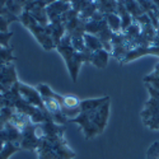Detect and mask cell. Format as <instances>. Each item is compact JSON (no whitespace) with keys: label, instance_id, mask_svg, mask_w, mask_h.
I'll list each match as a JSON object with an SVG mask.
<instances>
[{"label":"cell","instance_id":"1","mask_svg":"<svg viewBox=\"0 0 159 159\" xmlns=\"http://www.w3.org/2000/svg\"><path fill=\"white\" fill-rule=\"evenodd\" d=\"M110 106L111 102H107L101 108L92 111V112H83L79 113L75 118L69 120V122H74L80 126L83 134L85 135L87 140H90L96 138L97 135H101L106 129L110 116Z\"/></svg>","mask_w":159,"mask_h":159},{"label":"cell","instance_id":"2","mask_svg":"<svg viewBox=\"0 0 159 159\" xmlns=\"http://www.w3.org/2000/svg\"><path fill=\"white\" fill-rule=\"evenodd\" d=\"M38 159H74L75 153L68 147L64 135L51 136L41 141L36 150Z\"/></svg>","mask_w":159,"mask_h":159},{"label":"cell","instance_id":"3","mask_svg":"<svg viewBox=\"0 0 159 159\" xmlns=\"http://www.w3.org/2000/svg\"><path fill=\"white\" fill-rule=\"evenodd\" d=\"M56 50L62 55V57H64V60L66 62V66H68V70L70 73V76L73 79V82H76L79 69H80V66H82L83 62H89L92 52H85V54L76 52L71 46L70 37L68 34L64 36V38L60 41V43L56 46Z\"/></svg>","mask_w":159,"mask_h":159},{"label":"cell","instance_id":"4","mask_svg":"<svg viewBox=\"0 0 159 159\" xmlns=\"http://www.w3.org/2000/svg\"><path fill=\"white\" fill-rule=\"evenodd\" d=\"M19 20L22 22V24L24 25L25 28H27L32 34L33 37L37 39V41L41 43V46L46 50V51H50V50H54L56 48L54 41H52V38L50 36V32L47 30V27H42L39 23H37L32 16L27 10H24L20 17H19Z\"/></svg>","mask_w":159,"mask_h":159},{"label":"cell","instance_id":"5","mask_svg":"<svg viewBox=\"0 0 159 159\" xmlns=\"http://www.w3.org/2000/svg\"><path fill=\"white\" fill-rule=\"evenodd\" d=\"M141 118L145 126L152 130H159V98L150 97L141 112Z\"/></svg>","mask_w":159,"mask_h":159},{"label":"cell","instance_id":"6","mask_svg":"<svg viewBox=\"0 0 159 159\" xmlns=\"http://www.w3.org/2000/svg\"><path fill=\"white\" fill-rule=\"evenodd\" d=\"M17 87H18V90H19V94H20V97H22V99L24 102H27L28 104L33 106V107H36V108H39V110L45 111L41 94L38 93V90L36 88L30 87V85L24 84V83L19 82V80L17 82Z\"/></svg>","mask_w":159,"mask_h":159},{"label":"cell","instance_id":"7","mask_svg":"<svg viewBox=\"0 0 159 159\" xmlns=\"http://www.w3.org/2000/svg\"><path fill=\"white\" fill-rule=\"evenodd\" d=\"M71 9L70 3L68 2H51L46 7V13L48 22H54L60 19L66 11H69Z\"/></svg>","mask_w":159,"mask_h":159},{"label":"cell","instance_id":"8","mask_svg":"<svg viewBox=\"0 0 159 159\" xmlns=\"http://www.w3.org/2000/svg\"><path fill=\"white\" fill-rule=\"evenodd\" d=\"M145 55H157V56H159V47L158 46H153V47H149V46H138L135 48H132L131 51H129L127 55L122 59V61L120 64L121 65L126 64L129 61H132V60L139 59L140 56H145Z\"/></svg>","mask_w":159,"mask_h":159},{"label":"cell","instance_id":"9","mask_svg":"<svg viewBox=\"0 0 159 159\" xmlns=\"http://www.w3.org/2000/svg\"><path fill=\"white\" fill-rule=\"evenodd\" d=\"M107 102H111L110 96H104L101 98H92V99H83L80 101V113L83 112H92L101 108Z\"/></svg>","mask_w":159,"mask_h":159},{"label":"cell","instance_id":"10","mask_svg":"<svg viewBox=\"0 0 159 159\" xmlns=\"http://www.w3.org/2000/svg\"><path fill=\"white\" fill-rule=\"evenodd\" d=\"M47 30L50 32V36L54 41L55 46H57L60 43V41L64 38V36L66 34V31H65V24L61 22V19H57V20H54L51 22L48 25H47Z\"/></svg>","mask_w":159,"mask_h":159},{"label":"cell","instance_id":"11","mask_svg":"<svg viewBox=\"0 0 159 159\" xmlns=\"http://www.w3.org/2000/svg\"><path fill=\"white\" fill-rule=\"evenodd\" d=\"M108 59H110V52L106 51L104 48H101L98 51L92 52L89 62L93 64L98 69H104L106 66H107V64H108Z\"/></svg>","mask_w":159,"mask_h":159},{"label":"cell","instance_id":"12","mask_svg":"<svg viewBox=\"0 0 159 159\" xmlns=\"http://www.w3.org/2000/svg\"><path fill=\"white\" fill-rule=\"evenodd\" d=\"M117 14L121 19V32H125L130 25L134 23L132 22V17L130 16V13L127 11V9L125 8L122 2H117Z\"/></svg>","mask_w":159,"mask_h":159},{"label":"cell","instance_id":"13","mask_svg":"<svg viewBox=\"0 0 159 159\" xmlns=\"http://www.w3.org/2000/svg\"><path fill=\"white\" fill-rule=\"evenodd\" d=\"M83 39H84V45L87 47V50L89 52H94V51H98L101 48H103L99 38L94 34H89V33H84L83 36Z\"/></svg>","mask_w":159,"mask_h":159},{"label":"cell","instance_id":"14","mask_svg":"<svg viewBox=\"0 0 159 159\" xmlns=\"http://www.w3.org/2000/svg\"><path fill=\"white\" fill-rule=\"evenodd\" d=\"M104 19L112 33H121V19L117 13H111V14L104 16Z\"/></svg>","mask_w":159,"mask_h":159},{"label":"cell","instance_id":"15","mask_svg":"<svg viewBox=\"0 0 159 159\" xmlns=\"http://www.w3.org/2000/svg\"><path fill=\"white\" fill-rule=\"evenodd\" d=\"M18 150H20L19 145H16V144H13V143H5L3 150L0 152V159H8L11 154H14Z\"/></svg>","mask_w":159,"mask_h":159},{"label":"cell","instance_id":"16","mask_svg":"<svg viewBox=\"0 0 159 159\" xmlns=\"http://www.w3.org/2000/svg\"><path fill=\"white\" fill-rule=\"evenodd\" d=\"M147 159H159V141H155L148 149Z\"/></svg>","mask_w":159,"mask_h":159},{"label":"cell","instance_id":"17","mask_svg":"<svg viewBox=\"0 0 159 159\" xmlns=\"http://www.w3.org/2000/svg\"><path fill=\"white\" fill-rule=\"evenodd\" d=\"M13 37V32H0V46H4L5 48L9 47L8 42Z\"/></svg>","mask_w":159,"mask_h":159}]
</instances>
